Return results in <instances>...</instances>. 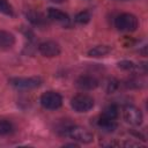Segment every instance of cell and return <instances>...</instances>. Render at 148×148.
I'll list each match as a JSON object with an SVG mask.
<instances>
[{"mask_svg": "<svg viewBox=\"0 0 148 148\" xmlns=\"http://www.w3.org/2000/svg\"><path fill=\"white\" fill-rule=\"evenodd\" d=\"M14 131V125L7 119H0V135L10 134Z\"/></svg>", "mask_w": 148, "mask_h": 148, "instance_id": "15", "label": "cell"}, {"mask_svg": "<svg viewBox=\"0 0 148 148\" xmlns=\"http://www.w3.org/2000/svg\"><path fill=\"white\" fill-rule=\"evenodd\" d=\"M65 134L71 139L82 143H90L94 139L92 133L81 126H67V128L65 130Z\"/></svg>", "mask_w": 148, "mask_h": 148, "instance_id": "2", "label": "cell"}, {"mask_svg": "<svg viewBox=\"0 0 148 148\" xmlns=\"http://www.w3.org/2000/svg\"><path fill=\"white\" fill-rule=\"evenodd\" d=\"M110 51H111V47L108 46V45H97V46H95V47H92V49H90L88 51V56L89 57H94V58L104 57Z\"/></svg>", "mask_w": 148, "mask_h": 148, "instance_id": "12", "label": "cell"}, {"mask_svg": "<svg viewBox=\"0 0 148 148\" xmlns=\"http://www.w3.org/2000/svg\"><path fill=\"white\" fill-rule=\"evenodd\" d=\"M123 117H124L126 123H128L131 125H134V126L140 125L142 123V119H143L142 112L140 111V109H138L134 105H126V106H124V109H123Z\"/></svg>", "mask_w": 148, "mask_h": 148, "instance_id": "6", "label": "cell"}, {"mask_svg": "<svg viewBox=\"0 0 148 148\" xmlns=\"http://www.w3.org/2000/svg\"><path fill=\"white\" fill-rule=\"evenodd\" d=\"M38 51L40 52L42 56L52 58V57H57L60 54V46L53 40H46L39 44Z\"/></svg>", "mask_w": 148, "mask_h": 148, "instance_id": "7", "label": "cell"}, {"mask_svg": "<svg viewBox=\"0 0 148 148\" xmlns=\"http://www.w3.org/2000/svg\"><path fill=\"white\" fill-rule=\"evenodd\" d=\"M97 125L106 131V132H112L117 128V123H116V119H109V118H105V117H99L98 120H97Z\"/></svg>", "mask_w": 148, "mask_h": 148, "instance_id": "11", "label": "cell"}, {"mask_svg": "<svg viewBox=\"0 0 148 148\" xmlns=\"http://www.w3.org/2000/svg\"><path fill=\"white\" fill-rule=\"evenodd\" d=\"M40 104L46 110H57L62 105V97L59 92L46 91L40 96Z\"/></svg>", "mask_w": 148, "mask_h": 148, "instance_id": "4", "label": "cell"}, {"mask_svg": "<svg viewBox=\"0 0 148 148\" xmlns=\"http://www.w3.org/2000/svg\"><path fill=\"white\" fill-rule=\"evenodd\" d=\"M51 2H56V3H61V2H64V1H66V0H50Z\"/></svg>", "mask_w": 148, "mask_h": 148, "instance_id": "19", "label": "cell"}, {"mask_svg": "<svg viewBox=\"0 0 148 148\" xmlns=\"http://www.w3.org/2000/svg\"><path fill=\"white\" fill-rule=\"evenodd\" d=\"M47 17L52 21H56V22H59L61 24H67L69 22V16L60 10V9H57V8H49L47 10Z\"/></svg>", "mask_w": 148, "mask_h": 148, "instance_id": "9", "label": "cell"}, {"mask_svg": "<svg viewBox=\"0 0 148 148\" xmlns=\"http://www.w3.org/2000/svg\"><path fill=\"white\" fill-rule=\"evenodd\" d=\"M118 67L125 71H139V65H135L133 61L130 60H123L118 62Z\"/></svg>", "mask_w": 148, "mask_h": 148, "instance_id": "17", "label": "cell"}, {"mask_svg": "<svg viewBox=\"0 0 148 148\" xmlns=\"http://www.w3.org/2000/svg\"><path fill=\"white\" fill-rule=\"evenodd\" d=\"M75 86L81 90H92L98 87V81L91 75H81L76 79Z\"/></svg>", "mask_w": 148, "mask_h": 148, "instance_id": "8", "label": "cell"}, {"mask_svg": "<svg viewBox=\"0 0 148 148\" xmlns=\"http://www.w3.org/2000/svg\"><path fill=\"white\" fill-rule=\"evenodd\" d=\"M118 114H119L118 106L116 104H110L104 109V111H103V113L101 116L105 117V118H109V119H117Z\"/></svg>", "mask_w": 148, "mask_h": 148, "instance_id": "14", "label": "cell"}, {"mask_svg": "<svg viewBox=\"0 0 148 148\" xmlns=\"http://www.w3.org/2000/svg\"><path fill=\"white\" fill-rule=\"evenodd\" d=\"M27 18L35 25H43L46 23V17L38 12H29L27 13Z\"/></svg>", "mask_w": 148, "mask_h": 148, "instance_id": "13", "label": "cell"}, {"mask_svg": "<svg viewBox=\"0 0 148 148\" xmlns=\"http://www.w3.org/2000/svg\"><path fill=\"white\" fill-rule=\"evenodd\" d=\"M0 13H2L5 15H9V16H12L14 14L13 7L8 2V0H0Z\"/></svg>", "mask_w": 148, "mask_h": 148, "instance_id": "18", "label": "cell"}, {"mask_svg": "<svg viewBox=\"0 0 148 148\" xmlns=\"http://www.w3.org/2000/svg\"><path fill=\"white\" fill-rule=\"evenodd\" d=\"M71 105L76 112H88L94 106V99L89 95L79 94L71 99Z\"/></svg>", "mask_w": 148, "mask_h": 148, "instance_id": "3", "label": "cell"}, {"mask_svg": "<svg viewBox=\"0 0 148 148\" xmlns=\"http://www.w3.org/2000/svg\"><path fill=\"white\" fill-rule=\"evenodd\" d=\"M114 25L120 31L132 32V31L136 30L139 22H138V18L135 15H133L131 13H123V14H119L114 18Z\"/></svg>", "mask_w": 148, "mask_h": 148, "instance_id": "1", "label": "cell"}, {"mask_svg": "<svg viewBox=\"0 0 148 148\" xmlns=\"http://www.w3.org/2000/svg\"><path fill=\"white\" fill-rule=\"evenodd\" d=\"M15 43V37L12 32L6 30H0V50L10 49Z\"/></svg>", "mask_w": 148, "mask_h": 148, "instance_id": "10", "label": "cell"}, {"mask_svg": "<svg viewBox=\"0 0 148 148\" xmlns=\"http://www.w3.org/2000/svg\"><path fill=\"white\" fill-rule=\"evenodd\" d=\"M121 1H127V0H121Z\"/></svg>", "mask_w": 148, "mask_h": 148, "instance_id": "20", "label": "cell"}, {"mask_svg": "<svg viewBox=\"0 0 148 148\" xmlns=\"http://www.w3.org/2000/svg\"><path fill=\"white\" fill-rule=\"evenodd\" d=\"M9 83L18 89H34L39 87L43 83L42 77L39 76H30V77H12Z\"/></svg>", "mask_w": 148, "mask_h": 148, "instance_id": "5", "label": "cell"}, {"mask_svg": "<svg viewBox=\"0 0 148 148\" xmlns=\"http://www.w3.org/2000/svg\"><path fill=\"white\" fill-rule=\"evenodd\" d=\"M90 18H91V15H90V13L88 12V10H82V12H80V13H77L76 15H75V22L76 23H80V24H86V23H88L89 21H90Z\"/></svg>", "mask_w": 148, "mask_h": 148, "instance_id": "16", "label": "cell"}]
</instances>
